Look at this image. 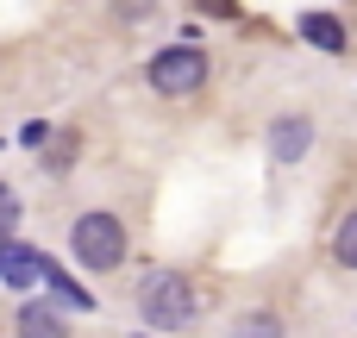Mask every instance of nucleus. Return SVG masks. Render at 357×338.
Here are the masks:
<instances>
[{"instance_id": "f257e3e1", "label": "nucleus", "mask_w": 357, "mask_h": 338, "mask_svg": "<svg viewBox=\"0 0 357 338\" xmlns=\"http://www.w3.org/2000/svg\"><path fill=\"white\" fill-rule=\"evenodd\" d=\"M195 282L188 276H176V270H157V276H144V289H138V314H144V326H157V332H182V326H195Z\"/></svg>"}, {"instance_id": "f8f14e48", "label": "nucleus", "mask_w": 357, "mask_h": 338, "mask_svg": "<svg viewBox=\"0 0 357 338\" xmlns=\"http://www.w3.org/2000/svg\"><path fill=\"white\" fill-rule=\"evenodd\" d=\"M207 19H238V0H195Z\"/></svg>"}, {"instance_id": "0eeeda50", "label": "nucleus", "mask_w": 357, "mask_h": 338, "mask_svg": "<svg viewBox=\"0 0 357 338\" xmlns=\"http://www.w3.org/2000/svg\"><path fill=\"white\" fill-rule=\"evenodd\" d=\"M301 38L320 44V50H333V56L345 50V25H339L333 13H301Z\"/></svg>"}, {"instance_id": "423d86ee", "label": "nucleus", "mask_w": 357, "mask_h": 338, "mask_svg": "<svg viewBox=\"0 0 357 338\" xmlns=\"http://www.w3.org/2000/svg\"><path fill=\"white\" fill-rule=\"evenodd\" d=\"M19 338H69V326H63V314H56V307L25 301V307H19Z\"/></svg>"}, {"instance_id": "1a4fd4ad", "label": "nucleus", "mask_w": 357, "mask_h": 338, "mask_svg": "<svg viewBox=\"0 0 357 338\" xmlns=\"http://www.w3.org/2000/svg\"><path fill=\"white\" fill-rule=\"evenodd\" d=\"M44 282L56 289V301H63V307H88V289H75V282H69V276H63L50 257H44Z\"/></svg>"}, {"instance_id": "9b49d317", "label": "nucleus", "mask_w": 357, "mask_h": 338, "mask_svg": "<svg viewBox=\"0 0 357 338\" xmlns=\"http://www.w3.org/2000/svg\"><path fill=\"white\" fill-rule=\"evenodd\" d=\"M13 226H19V201L13 188H0V238H13Z\"/></svg>"}, {"instance_id": "39448f33", "label": "nucleus", "mask_w": 357, "mask_h": 338, "mask_svg": "<svg viewBox=\"0 0 357 338\" xmlns=\"http://www.w3.org/2000/svg\"><path fill=\"white\" fill-rule=\"evenodd\" d=\"M38 276H44V251H31L19 238H0V282L6 289H31Z\"/></svg>"}, {"instance_id": "7ed1b4c3", "label": "nucleus", "mask_w": 357, "mask_h": 338, "mask_svg": "<svg viewBox=\"0 0 357 338\" xmlns=\"http://www.w3.org/2000/svg\"><path fill=\"white\" fill-rule=\"evenodd\" d=\"M144 75H151L157 94H195V88L207 82V50H201V44H169V50L151 56Z\"/></svg>"}, {"instance_id": "f03ea898", "label": "nucleus", "mask_w": 357, "mask_h": 338, "mask_svg": "<svg viewBox=\"0 0 357 338\" xmlns=\"http://www.w3.org/2000/svg\"><path fill=\"white\" fill-rule=\"evenodd\" d=\"M69 251H75V263L82 270H119L126 263V226L113 220V213H82L75 220V232H69Z\"/></svg>"}, {"instance_id": "ddd939ff", "label": "nucleus", "mask_w": 357, "mask_h": 338, "mask_svg": "<svg viewBox=\"0 0 357 338\" xmlns=\"http://www.w3.org/2000/svg\"><path fill=\"white\" fill-rule=\"evenodd\" d=\"M119 19H151V0H119Z\"/></svg>"}, {"instance_id": "9d476101", "label": "nucleus", "mask_w": 357, "mask_h": 338, "mask_svg": "<svg viewBox=\"0 0 357 338\" xmlns=\"http://www.w3.org/2000/svg\"><path fill=\"white\" fill-rule=\"evenodd\" d=\"M232 338H282V320H276V314H245V320L232 326Z\"/></svg>"}, {"instance_id": "20e7f679", "label": "nucleus", "mask_w": 357, "mask_h": 338, "mask_svg": "<svg viewBox=\"0 0 357 338\" xmlns=\"http://www.w3.org/2000/svg\"><path fill=\"white\" fill-rule=\"evenodd\" d=\"M307 144H314V119L307 113H282L270 125V163H301Z\"/></svg>"}, {"instance_id": "6e6552de", "label": "nucleus", "mask_w": 357, "mask_h": 338, "mask_svg": "<svg viewBox=\"0 0 357 338\" xmlns=\"http://www.w3.org/2000/svg\"><path fill=\"white\" fill-rule=\"evenodd\" d=\"M333 257H339L345 270H357V207L339 220V232H333Z\"/></svg>"}]
</instances>
